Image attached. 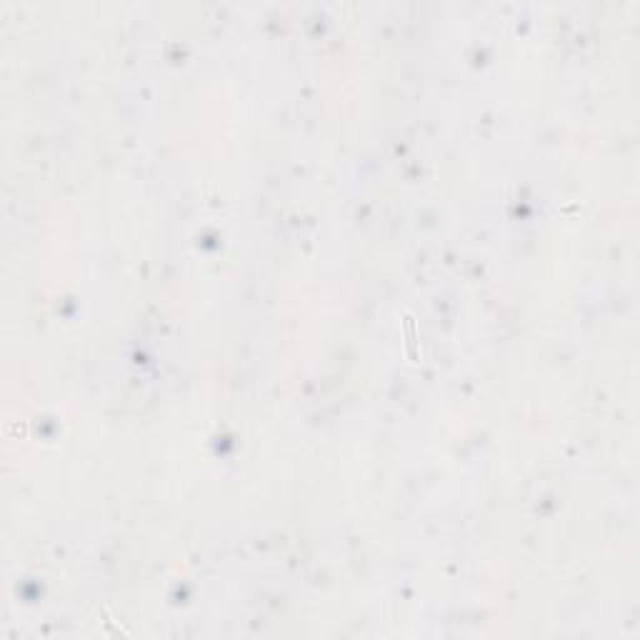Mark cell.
<instances>
[{"label":"cell","instance_id":"6da1fadb","mask_svg":"<svg viewBox=\"0 0 640 640\" xmlns=\"http://www.w3.org/2000/svg\"><path fill=\"white\" fill-rule=\"evenodd\" d=\"M405 328H408V350H410V358L418 360V350H415V323H413L410 315L405 318Z\"/></svg>","mask_w":640,"mask_h":640}]
</instances>
